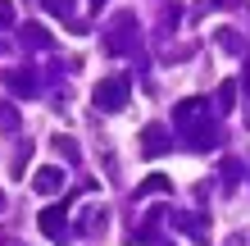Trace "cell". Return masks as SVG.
I'll list each match as a JSON object with an SVG mask.
<instances>
[{"instance_id":"obj_5","label":"cell","mask_w":250,"mask_h":246,"mask_svg":"<svg viewBox=\"0 0 250 246\" xmlns=\"http://www.w3.org/2000/svg\"><path fill=\"white\" fill-rule=\"evenodd\" d=\"M91 5H96V9H100V5H105V0H91Z\"/></svg>"},{"instance_id":"obj_6","label":"cell","mask_w":250,"mask_h":246,"mask_svg":"<svg viewBox=\"0 0 250 246\" xmlns=\"http://www.w3.org/2000/svg\"><path fill=\"white\" fill-rule=\"evenodd\" d=\"M0 210H5V196H0Z\"/></svg>"},{"instance_id":"obj_2","label":"cell","mask_w":250,"mask_h":246,"mask_svg":"<svg viewBox=\"0 0 250 246\" xmlns=\"http://www.w3.org/2000/svg\"><path fill=\"white\" fill-rule=\"evenodd\" d=\"M32 187L41 196H50V192H60L64 187V169H55V164H46V169H37V178H32Z\"/></svg>"},{"instance_id":"obj_1","label":"cell","mask_w":250,"mask_h":246,"mask_svg":"<svg viewBox=\"0 0 250 246\" xmlns=\"http://www.w3.org/2000/svg\"><path fill=\"white\" fill-rule=\"evenodd\" d=\"M96 105L114 114V110H123L127 105V78H105V82H96Z\"/></svg>"},{"instance_id":"obj_3","label":"cell","mask_w":250,"mask_h":246,"mask_svg":"<svg viewBox=\"0 0 250 246\" xmlns=\"http://www.w3.org/2000/svg\"><path fill=\"white\" fill-rule=\"evenodd\" d=\"M64 228V210L55 205V210H41V233H60Z\"/></svg>"},{"instance_id":"obj_4","label":"cell","mask_w":250,"mask_h":246,"mask_svg":"<svg viewBox=\"0 0 250 246\" xmlns=\"http://www.w3.org/2000/svg\"><path fill=\"white\" fill-rule=\"evenodd\" d=\"M0 128H19V110H9V105H0Z\"/></svg>"}]
</instances>
